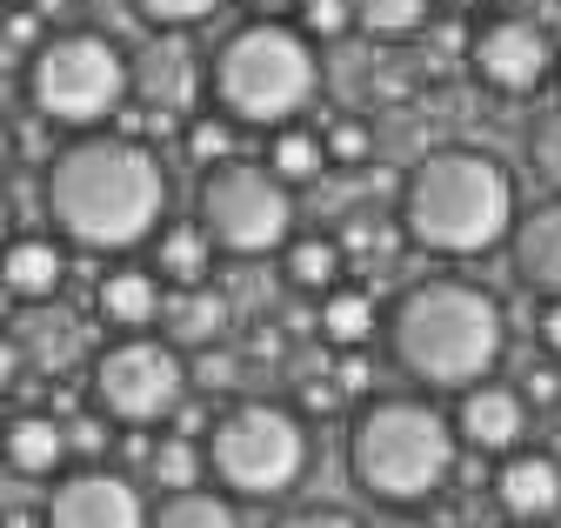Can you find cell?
<instances>
[{
  "label": "cell",
  "instance_id": "cell-10",
  "mask_svg": "<svg viewBox=\"0 0 561 528\" xmlns=\"http://www.w3.org/2000/svg\"><path fill=\"white\" fill-rule=\"evenodd\" d=\"M468 68L488 94H535L554 68V34L535 14H495L468 34Z\"/></svg>",
  "mask_w": 561,
  "mask_h": 528
},
{
  "label": "cell",
  "instance_id": "cell-7",
  "mask_svg": "<svg viewBox=\"0 0 561 528\" xmlns=\"http://www.w3.org/2000/svg\"><path fill=\"white\" fill-rule=\"evenodd\" d=\"M207 475L228 495L267 502L308 475V422L280 402H234L207 428Z\"/></svg>",
  "mask_w": 561,
  "mask_h": 528
},
{
  "label": "cell",
  "instance_id": "cell-19",
  "mask_svg": "<svg viewBox=\"0 0 561 528\" xmlns=\"http://www.w3.org/2000/svg\"><path fill=\"white\" fill-rule=\"evenodd\" d=\"M341 275H347V248L334 234H288V248H280V282L295 295H334Z\"/></svg>",
  "mask_w": 561,
  "mask_h": 528
},
{
  "label": "cell",
  "instance_id": "cell-31",
  "mask_svg": "<svg viewBox=\"0 0 561 528\" xmlns=\"http://www.w3.org/2000/svg\"><path fill=\"white\" fill-rule=\"evenodd\" d=\"M535 168H541L548 181H561V107L535 127Z\"/></svg>",
  "mask_w": 561,
  "mask_h": 528
},
{
  "label": "cell",
  "instance_id": "cell-3",
  "mask_svg": "<svg viewBox=\"0 0 561 528\" xmlns=\"http://www.w3.org/2000/svg\"><path fill=\"white\" fill-rule=\"evenodd\" d=\"M515 174L488 148H435L401 187V221L428 254H488L515 234Z\"/></svg>",
  "mask_w": 561,
  "mask_h": 528
},
{
  "label": "cell",
  "instance_id": "cell-9",
  "mask_svg": "<svg viewBox=\"0 0 561 528\" xmlns=\"http://www.w3.org/2000/svg\"><path fill=\"white\" fill-rule=\"evenodd\" d=\"M187 355L161 335H121L94 355V409L121 428H154L187 402Z\"/></svg>",
  "mask_w": 561,
  "mask_h": 528
},
{
  "label": "cell",
  "instance_id": "cell-23",
  "mask_svg": "<svg viewBox=\"0 0 561 528\" xmlns=\"http://www.w3.org/2000/svg\"><path fill=\"white\" fill-rule=\"evenodd\" d=\"M161 321H168V342L174 348H215L221 328H228V301L215 288H181Z\"/></svg>",
  "mask_w": 561,
  "mask_h": 528
},
{
  "label": "cell",
  "instance_id": "cell-34",
  "mask_svg": "<svg viewBox=\"0 0 561 528\" xmlns=\"http://www.w3.org/2000/svg\"><path fill=\"white\" fill-rule=\"evenodd\" d=\"M194 368H201V375H187V388H207V394H215L221 381H234V355H221V348H201Z\"/></svg>",
  "mask_w": 561,
  "mask_h": 528
},
{
  "label": "cell",
  "instance_id": "cell-25",
  "mask_svg": "<svg viewBox=\"0 0 561 528\" xmlns=\"http://www.w3.org/2000/svg\"><path fill=\"white\" fill-rule=\"evenodd\" d=\"M148 528H241L228 495H207V489H181V495H161V508L148 515Z\"/></svg>",
  "mask_w": 561,
  "mask_h": 528
},
{
  "label": "cell",
  "instance_id": "cell-37",
  "mask_svg": "<svg viewBox=\"0 0 561 528\" xmlns=\"http://www.w3.org/2000/svg\"><path fill=\"white\" fill-rule=\"evenodd\" d=\"M535 335H541V348L561 361V295H554V301H541V314H535Z\"/></svg>",
  "mask_w": 561,
  "mask_h": 528
},
{
  "label": "cell",
  "instance_id": "cell-45",
  "mask_svg": "<svg viewBox=\"0 0 561 528\" xmlns=\"http://www.w3.org/2000/svg\"><path fill=\"white\" fill-rule=\"evenodd\" d=\"M515 528H528V521H515Z\"/></svg>",
  "mask_w": 561,
  "mask_h": 528
},
{
  "label": "cell",
  "instance_id": "cell-44",
  "mask_svg": "<svg viewBox=\"0 0 561 528\" xmlns=\"http://www.w3.org/2000/svg\"><path fill=\"white\" fill-rule=\"evenodd\" d=\"M8 528H41V521H27V515H21V521H8Z\"/></svg>",
  "mask_w": 561,
  "mask_h": 528
},
{
  "label": "cell",
  "instance_id": "cell-30",
  "mask_svg": "<svg viewBox=\"0 0 561 528\" xmlns=\"http://www.w3.org/2000/svg\"><path fill=\"white\" fill-rule=\"evenodd\" d=\"M321 141H328V161H334V168H362V161L375 154V135H368V120H334Z\"/></svg>",
  "mask_w": 561,
  "mask_h": 528
},
{
  "label": "cell",
  "instance_id": "cell-13",
  "mask_svg": "<svg viewBox=\"0 0 561 528\" xmlns=\"http://www.w3.org/2000/svg\"><path fill=\"white\" fill-rule=\"evenodd\" d=\"M127 74H134V94L127 101H140L148 114H187L194 107V94L207 88V68L187 54V41L181 34H161V41H148L134 60H127Z\"/></svg>",
  "mask_w": 561,
  "mask_h": 528
},
{
  "label": "cell",
  "instance_id": "cell-21",
  "mask_svg": "<svg viewBox=\"0 0 561 528\" xmlns=\"http://www.w3.org/2000/svg\"><path fill=\"white\" fill-rule=\"evenodd\" d=\"M375 328H381V301L368 295V288H334V295H321V342L328 348H368L375 342Z\"/></svg>",
  "mask_w": 561,
  "mask_h": 528
},
{
  "label": "cell",
  "instance_id": "cell-6",
  "mask_svg": "<svg viewBox=\"0 0 561 528\" xmlns=\"http://www.w3.org/2000/svg\"><path fill=\"white\" fill-rule=\"evenodd\" d=\"M134 74H127V54L107 34H47L34 47V68H27V101L41 120L54 127H75V135H101V127L127 107Z\"/></svg>",
  "mask_w": 561,
  "mask_h": 528
},
{
  "label": "cell",
  "instance_id": "cell-39",
  "mask_svg": "<svg viewBox=\"0 0 561 528\" xmlns=\"http://www.w3.org/2000/svg\"><path fill=\"white\" fill-rule=\"evenodd\" d=\"M14 375H21V348H14L8 335H0V394L14 388Z\"/></svg>",
  "mask_w": 561,
  "mask_h": 528
},
{
  "label": "cell",
  "instance_id": "cell-4",
  "mask_svg": "<svg viewBox=\"0 0 561 528\" xmlns=\"http://www.w3.org/2000/svg\"><path fill=\"white\" fill-rule=\"evenodd\" d=\"M207 94H215V114H228L234 127L274 135V127H295L321 94V54L288 21H248L207 60Z\"/></svg>",
  "mask_w": 561,
  "mask_h": 528
},
{
  "label": "cell",
  "instance_id": "cell-27",
  "mask_svg": "<svg viewBox=\"0 0 561 528\" xmlns=\"http://www.w3.org/2000/svg\"><path fill=\"white\" fill-rule=\"evenodd\" d=\"M181 148H187L194 168H221V161H234V120H228V114H194V120L181 127Z\"/></svg>",
  "mask_w": 561,
  "mask_h": 528
},
{
  "label": "cell",
  "instance_id": "cell-24",
  "mask_svg": "<svg viewBox=\"0 0 561 528\" xmlns=\"http://www.w3.org/2000/svg\"><path fill=\"white\" fill-rule=\"evenodd\" d=\"M148 475L161 482V495L201 489V475H207V441H194V435H161V441L148 448Z\"/></svg>",
  "mask_w": 561,
  "mask_h": 528
},
{
  "label": "cell",
  "instance_id": "cell-41",
  "mask_svg": "<svg viewBox=\"0 0 561 528\" xmlns=\"http://www.w3.org/2000/svg\"><path fill=\"white\" fill-rule=\"evenodd\" d=\"M0 248H8V194H0Z\"/></svg>",
  "mask_w": 561,
  "mask_h": 528
},
{
  "label": "cell",
  "instance_id": "cell-42",
  "mask_svg": "<svg viewBox=\"0 0 561 528\" xmlns=\"http://www.w3.org/2000/svg\"><path fill=\"white\" fill-rule=\"evenodd\" d=\"M14 154V135H8V127H0V161H8Z\"/></svg>",
  "mask_w": 561,
  "mask_h": 528
},
{
  "label": "cell",
  "instance_id": "cell-46",
  "mask_svg": "<svg viewBox=\"0 0 561 528\" xmlns=\"http://www.w3.org/2000/svg\"><path fill=\"white\" fill-rule=\"evenodd\" d=\"M8 8H14V0H8Z\"/></svg>",
  "mask_w": 561,
  "mask_h": 528
},
{
  "label": "cell",
  "instance_id": "cell-32",
  "mask_svg": "<svg viewBox=\"0 0 561 528\" xmlns=\"http://www.w3.org/2000/svg\"><path fill=\"white\" fill-rule=\"evenodd\" d=\"M334 388H341V394H368V388H375V361H368L362 348H347V355L334 361Z\"/></svg>",
  "mask_w": 561,
  "mask_h": 528
},
{
  "label": "cell",
  "instance_id": "cell-16",
  "mask_svg": "<svg viewBox=\"0 0 561 528\" xmlns=\"http://www.w3.org/2000/svg\"><path fill=\"white\" fill-rule=\"evenodd\" d=\"M94 314L114 328V335H148V328L168 314L161 275H154V268H134V261L107 268V275H101V288H94Z\"/></svg>",
  "mask_w": 561,
  "mask_h": 528
},
{
  "label": "cell",
  "instance_id": "cell-1",
  "mask_svg": "<svg viewBox=\"0 0 561 528\" xmlns=\"http://www.w3.org/2000/svg\"><path fill=\"white\" fill-rule=\"evenodd\" d=\"M47 215L75 248H94V254H127L148 234H161L168 168L154 141H127L114 127L67 141L47 168Z\"/></svg>",
  "mask_w": 561,
  "mask_h": 528
},
{
  "label": "cell",
  "instance_id": "cell-18",
  "mask_svg": "<svg viewBox=\"0 0 561 528\" xmlns=\"http://www.w3.org/2000/svg\"><path fill=\"white\" fill-rule=\"evenodd\" d=\"M67 282V248L54 234H21L0 248V288L14 301H47Z\"/></svg>",
  "mask_w": 561,
  "mask_h": 528
},
{
  "label": "cell",
  "instance_id": "cell-2",
  "mask_svg": "<svg viewBox=\"0 0 561 528\" xmlns=\"http://www.w3.org/2000/svg\"><path fill=\"white\" fill-rule=\"evenodd\" d=\"M502 342H508L502 301L481 282H461V275L414 282L388 314L394 368L421 388H435V394H461V388L488 381L502 361Z\"/></svg>",
  "mask_w": 561,
  "mask_h": 528
},
{
  "label": "cell",
  "instance_id": "cell-20",
  "mask_svg": "<svg viewBox=\"0 0 561 528\" xmlns=\"http://www.w3.org/2000/svg\"><path fill=\"white\" fill-rule=\"evenodd\" d=\"M154 261H161L154 275L174 282V295L181 288H207V275H215V241H207L201 221H174V228L154 234Z\"/></svg>",
  "mask_w": 561,
  "mask_h": 528
},
{
  "label": "cell",
  "instance_id": "cell-11",
  "mask_svg": "<svg viewBox=\"0 0 561 528\" xmlns=\"http://www.w3.org/2000/svg\"><path fill=\"white\" fill-rule=\"evenodd\" d=\"M148 515L154 508L134 489V475L88 461V469H75L67 482H54L41 528H148Z\"/></svg>",
  "mask_w": 561,
  "mask_h": 528
},
{
  "label": "cell",
  "instance_id": "cell-43",
  "mask_svg": "<svg viewBox=\"0 0 561 528\" xmlns=\"http://www.w3.org/2000/svg\"><path fill=\"white\" fill-rule=\"evenodd\" d=\"M388 528H428V521H388Z\"/></svg>",
  "mask_w": 561,
  "mask_h": 528
},
{
  "label": "cell",
  "instance_id": "cell-35",
  "mask_svg": "<svg viewBox=\"0 0 561 528\" xmlns=\"http://www.w3.org/2000/svg\"><path fill=\"white\" fill-rule=\"evenodd\" d=\"M515 394H522V402H561V368H548V361H541V368H528Z\"/></svg>",
  "mask_w": 561,
  "mask_h": 528
},
{
  "label": "cell",
  "instance_id": "cell-17",
  "mask_svg": "<svg viewBox=\"0 0 561 528\" xmlns=\"http://www.w3.org/2000/svg\"><path fill=\"white\" fill-rule=\"evenodd\" d=\"M0 461H8L14 475H27V482L54 475L60 461H67V422H60V415H47V409L14 415L8 428H0Z\"/></svg>",
  "mask_w": 561,
  "mask_h": 528
},
{
  "label": "cell",
  "instance_id": "cell-40",
  "mask_svg": "<svg viewBox=\"0 0 561 528\" xmlns=\"http://www.w3.org/2000/svg\"><path fill=\"white\" fill-rule=\"evenodd\" d=\"M435 8H448V14H474V8H488V0H435Z\"/></svg>",
  "mask_w": 561,
  "mask_h": 528
},
{
  "label": "cell",
  "instance_id": "cell-33",
  "mask_svg": "<svg viewBox=\"0 0 561 528\" xmlns=\"http://www.w3.org/2000/svg\"><path fill=\"white\" fill-rule=\"evenodd\" d=\"M107 415H67V455H101L107 448Z\"/></svg>",
  "mask_w": 561,
  "mask_h": 528
},
{
  "label": "cell",
  "instance_id": "cell-28",
  "mask_svg": "<svg viewBox=\"0 0 561 528\" xmlns=\"http://www.w3.org/2000/svg\"><path fill=\"white\" fill-rule=\"evenodd\" d=\"M127 8L148 21V27H161V34H181V27H201L221 0H127Z\"/></svg>",
  "mask_w": 561,
  "mask_h": 528
},
{
  "label": "cell",
  "instance_id": "cell-36",
  "mask_svg": "<svg viewBox=\"0 0 561 528\" xmlns=\"http://www.w3.org/2000/svg\"><path fill=\"white\" fill-rule=\"evenodd\" d=\"M274 528H355L341 508H295V515H280Z\"/></svg>",
  "mask_w": 561,
  "mask_h": 528
},
{
  "label": "cell",
  "instance_id": "cell-14",
  "mask_svg": "<svg viewBox=\"0 0 561 528\" xmlns=\"http://www.w3.org/2000/svg\"><path fill=\"white\" fill-rule=\"evenodd\" d=\"M488 489H495V508L508 521H548L561 515V455L548 448H515L495 461V475H488Z\"/></svg>",
  "mask_w": 561,
  "mask_h": 528
},
{
  "label": "cell",
  "instance_id": "cell-26",
  "mask_svg": "<svg viewBox=\"0 0 561 528\" xmlns=\"http://www.w3.org/2000/svg\"><path fill=\"white\" fill-rule=\"evenodd\" d=\"M347 8H355V27H362V34L401 41V34H414V27H428L435 0H347Z\"/></svg>",
  "mask_w": 561,
  "mask_h": 528
},
{
  "label": "cell",
  "instance_id": "cell-8",
  "mask_svg": "<svg viewBox=\"0 0 561 528\" xmlns=\"http://www.w3.org/2000/svg\"><path fill=\"white\" fill-rule=\"evenodd\" d=\"M207 241L228 254H280L295 228V187H280L261 161H221L201 174V215Z\"/></svg>",
  "mask_w": 561,
  "mask_h": 528
},
{
  "label": "cell",
  "instance_id": "cell-29",
  "mask_svg": "<svg viewBox=\"0 0 561 528\" xmlns=\"http://www.w3.org/2000/svg\"><path fill=\"white\" fill-rule=\"evenodd\" d=\"M347 27H355V8L347 0H301V34L321 47V41H341Z\"/></svg>",
  "mask_w": 561,
  "mask_h": 528
},
{
  "label": "cell",
  "instance_id": "cell-38",
  "mask_svg": "<svg viewBox=\"0 0 561 528\" xmlns=\"http://www.w3.org/2000/svg\"><path fill=\"white\" fill-rule=\"evenodd\" d=\"M241 8L254 21H288V14H301V0H241Z\"/></svg>",
  "mask_w": 561,
  "mask_h": 528
},
{
  "label": "cell",
  "instance_id": "cell-5",
  "mask_svg": "<svg viewBox=\"0 0 561 528\" xmlns=\"http://www.w3.org/2000/svg\"><path fill=\"white\" fill-rule=\"evenodd\" d=\"M455 422L435 402L388 394V402L362 409L355 435H347V469L381 508H421L455 475Z\"/></svg>",
  "mask_w": 561,
  "mask_h": 528
},
{
  "label": "cell",
  "instance_id": "cell-15",
  "mask_svg": "<svg viewBox=\"0 0 561 528\" xmlns=\"http://www.w3.org/2000/svg\"><path fill=\"white\" fill-rule=\"evenodd\" d=\"M508 254H515V275H522L541 301H554V295H561V194H548L541 208L515 215Z\"/></svg>",
  "mask_w": 561,
  "mask_h": 528
},
{
  "label": "cell",
  "instance_id": "cell-22",
  "mask_svg": "<svg viewBox=\"0 0 561 528\" xmlns=\"http://www.w3.org/2000/svg\"><path fill=\"white\" fill-rule=\"evenodd\" d=\"M261 168H267L280 187H308V181L328 174V141L314 135V127H301V120H295V127H274Z\"/></svg>",
  "mask_w": 561,
  "mask_h": 528
},
{
  "label": "cell",
  "instance_id": "cell-12",
  "mask_svg": "<svg viewBox=\"0 0 561 528\" xmlns=\"http://www.w3.org/2000/svg\"><path fill=\"white\" fill-rule=\"evenodd\" d=\"M455 441H468L474 455H515L522 441H528V402L508 388V381H474V388H461V402H455Z\"/></svg>",
  "mask_w": 561,
  "mask_h": 528
}]
</instances>
